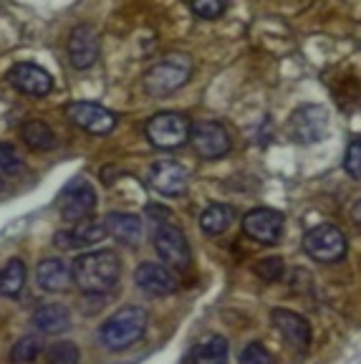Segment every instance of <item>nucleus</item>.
Returning a JSON list of instances; mask_svg holds the SVG:
<instances>
[{
	"label": "nucleus",
	"mask_w": 361,
	"mask_h": 364,
	"mask_svg": "<svg viewBox=\"0 0 361 364\" xmlns=\"http://www.w3.org/2000/svg\"><path fill=\"white\" fill-rule=\"evenodd\" d=\"M192 58L187 53H167L144 74V91L149 97H170L190 81Z\"/></svg>",
	"instance_id": "nucleus-3"
},
{
	"label": "nucleus",
	"mask_w": 361,
	"mask_h": 364,
	"mask_svg": "<svg viewBox=\"0 0 361 364\" xmlns=\"http://www.w3.org/2000/svg\"><path fill=\"white\" fill-rule=\"evenodd\" d=\"M26 261L21 258H11L6 266L0 268V294L8 296V299H16V296L23 294L26 289Z\"/></svg>",
	"instance_id": "nucleus-24"
},
{
	"label": "nucleus",
	"mask_w": 361,
	"mask_h": 364,
	"mask_svg": "<svg viewBox=\"0 0 361 364\" xmlns=\"http://www.w3.org/2000/svg\"><path fill=\"white\" fill-rule=\"evenodd\" d=\"M271 321L278 329V334L293 344L296 349H308L311 344V326L301 314L291 311V309H273L271 311Z\"/></svg>",
	"instance_id": "nucleus-17"
},
{
	"label": "nucleus",
	"mask_w": 361,
	"mask_h": 364,
	"mask_svg": "<svg viewBox=\"0 0 361 364\" xmlns=\"http://www.w3.org/2000/svg\"><path fill=\"white\" fill-rule=\"evenodd\" d=\"M303 250L318 263H339L349 253V240L336 225L321 223V225L306 230Z\"/></svg>",
	"instance_id": "nucleus-4"
},
{
	"label": "nucleus",
	"mask_w": 361,
	"mask_h": 364,
	"mask_svg": "<svg viewBox=\"0 0 361 364\" xmlns=\"http://www.w3.org/2000/svg\"><path fill=\"white\" fill-rule=\"evenodd\" d=\"M240 364H276V362H273V354L260 341H253V344H248L240 352Z\"/></svg>",
	"instance_id": "nucleus-29"
},
{
	"label": "nucleus",
	"mask_w": 361,
	"mask_h": 364,
	"mask_svg": "<svg viewBox=\"0 0 361 364\" xmlns=\"http://www.w3.org/2000/svg\"><path fill=\"white\" fill-rule=\"evenodd\" d=\"M344 170L349 172L351 180H359L361 177V142L359 136H354L346 149V157H344Z\"/></svg>",
	"instance_id": "nucleus-30"
},
{
	"label": "nucleus",
	"mask_w": 361,
	"mask_h": 364,
	"mask_svg": "<svg viewBox=\"0 0 361 364\" xmlns=\"http://www.w3.org/2000/svg\"><path fill=\"white\" fill-rule=\"evenodd\" d=\"M45 359L48 364H79L81 354L74 341H53L51 347L45 349Z\"/></svg>",
	"instance_id": "nucleus-26"
},
{
	"label": "nucleus",
	"mask_w": 361,
	"mask_h": 364,
	"mask_svg": "<svg viewBox=\"0 0 361 364\" xmlns=\"http://www.w3.org/2000/svg\"><path fill=\"white\" fill-rule=\"evenodd\" d=\"M66 117H68V122H74L79 129L89 132V134H99V136L114 132V127L119 124L117 114L96 102H71L66 107Z\"/></svg>",
	"instance_id": "nucleus-9"
},
{
	"label": "nucleus",
	"mask_w": 361,
	"mask_h": 364,
	"mask_svg": "<svg viewBox=\"0 0 361 364\" xmlns=\"http://www.w3.org/2000/svg\"><path fill=\"white\" fill-rule=\"evenodd\" d=\"M235 223V208L225 203H212L200 215V230L205 235H220Z\"/></svg>",
	"instance_id": "nucleus-22"
},
{
	"label": "nucleus",
	"mask_w": 361,
	"mask_h": 364,
	"mask_svg": "<svg viewBox=\"0 0 361 364\" xmlns=\"http://www.w3.org/2000/svg\"><path fill=\"white\" fill-rule=\"evenodd\" d=\"M31 324L43 334H61L71 329V311L63 304H43L33 311Z\"/></svg>",
	"instance_id": "nucleus-19"
},
{
	"label": "nucleus",
	"mask_w": 361,
	"mask_h": 364,
	"mask_svg": "<svg viewBox=\"0 0 361 364\" xmlns=\"http://www.w3.org/2000/svg\"><path fill=\"white\" fill-rule=\"evenodd\" d=\"M192 13L198 18H205V21H215V18H220L225 13V6H222L220 0H198V3H192Z\"/></svg>",
	"instance_id": "nucleus-31"
},
{
	"label": "nucleus",
	"mask_w": 361,
	"mask_h": 364,
	"mask_svg": "<svg viewBox=\"0 0 361 364\" xmlns=\"http://www.w3.org/2000/svg\"><path fill=\"white\" fill-rule=\"evenodd\" d=\"M354 223H356V225H359V200H356V203H354Z\"/></svg>",
	"instance_id": "nucleus-32"
},
{
	"label": "nucleus",
	"mask_w": 361,
	"mask_h": 364,
	"mask_svg": "<svg viewBox=\"0 0 361 364\" xmlns=\"http://www.w3.org/2000/svg\"><path fill=\"white\" fill-rule=\"evenodd\" d=\"M253 271H255V276H258L260 281H268V284H273V281H278L283 276L286 266H283V258L268 256V258H260V261H255Z\"/></svg>",
	"instance_id": "nucleus-27"
},
{
	"label": "nucleus",
	"mask_w": 361,
	"mask_h": 364,
	"mask_svg": "<svg viewBox=\"0 0 361 364\" xmlns=\"http://www.w3.org/2000/svg\"><path fill=\"white\" fill-rule=\"evenodd\" d=\"M21 139L26 142V147L36 149V152H48L56 147V134L43 119H31L23 124Z\"/></svg>",
	"instance_id": "nucleus-23"
},
{
	"label": "nucleus",
	"mask_w": 361,
	"mask_h": 364,
	"mask_svg": "<svg viewBox=\"0 0 361 364\" xmlns=\"http://www.w3.org/2000/svg\"><path fill=\"white\" fill-rule=\"evenodd\" d=\"M283 223H286L283 213L273 210V208H255V210L245 213L243 233L258 243L276 245L283 235Z\"/></svg>",
	"instance_id": "nucleus-13"
},
{
	"label": "nucleus",
	"mask_w": 361,
	"mask_h": 364,
	"mask_svg": "<svg viewBox=\"0 0 361 364\" xmlns=\"http://www.w3.org/2000/svg\"><path fill=\"white\" fill-rule=\"evenodd\" d=\"M192 149L203 159H220L230 152V132L217 122H198L190 127V139Z\"/></svg>",
	"instance_id": "nucleus-8"
},
{
	"label": "nucleus",
	"mask_w": 361,
	"mask_h": 364,
	"mask_svg": "<svg viewBox=\"0 0 361 364\" xmlns=\"http://www.w3.org/2000/svg\"><path fill=\"white\" fill-rule=\"evenodd\" d=\"M102 56V38H99V31L94 26H76L68 36V61L71 66L79 68V71H86L91 68Z\"/></svg>",
	"instance_id": "nucleus-11"
},
{
	"label": "nucleus",
	"mask_w": 361,
	"mask_h": 364,
	"mask_svg": "<svg viewBox=\"0 0 361 364\" xmlns=\"http://www.w3.org/2000/svg\"><path fill=\"white\" fill-rule=\"evenodd\" d=\"M149 324V314L144 306H122L112 314L109 318H104V324L96 329V341L102 344L107 352H124L131 344L144 336Z\"/></svg>",
	"instance_id": "nucleus-2"
},
{
	"label": "nucleus",
	"mask_w": 361,
	"mask_h": 364,
	"mask_svg": "<svg viewBox=\"0 0 361 364\" xmlns=\"http://www.w3.org/2000/svg\"><path fill=\"white\" fill-rule=\"evenodd\" d=\"M71 271H74V284L86 296H102L117 286L122 276V261L109 248L89 250L71 263Z\"/></svg>",
	"instance_id": "nucleus-1"
},
{
	"label": "nucleus",
	"mask_w": 361,
	"mask_h": 364,
	"mask_svg": "<svg viewBox=\"0 0 361 364\" xmlns=\"http://www.w3.org/2000/svg\"><path fill=\"white\" fill-rule=\"evenodd\" d=\"M328 129V112L321 104H308V107H301L291 114L288 119V132L296 142L301 144H313L318 142Z\"/></svg>",
	"instance_id": "nucleus-10"
},
{
	"label": "nucleus",
	"mask_w": 361,
	"mask_h": 364,
	"mask_svg": "<svg viewBox=\"0 0 361 364\" xmlns=\"http://www.w3.org/2000/svg\"><path fill=\"white\" fill-rule=\"evenodd\" d=\"M134 284L141 294L154 296V299H162V296H172L177 289H180V281L177 276L162 263H152L144 261L136 266L134 271Z\"/></svg>",
	"instance_id": "nucleus-12"
},
{
	"label": "nucleus",
	"mask_w": 361,
	"mask_h": 364,
	"mask_svg": "<svg viewBox=\"0 0 361 364\" xmlns=\"http://www.w3.org/2000/svg\"><path fill=\"white\" fill-rule=\"evenodd\" d=\"M190 119L180 112H159L147 122L144 132L157 149H177L190 139Z\"/></svg>",
	"instance_id": "nucleus-6"
},
{
	"label": "nucleus",
	"mask_w": 361,
	"mask_h": 364,
	"mask_svg": "<svg viewBox=\"0 0 361 364\" xmlns=\"http://www.w3.org/2000/svg\"><path fill=\"white\" fill-rule=\"evenodd\" d=\"M58 205H61V215L66 223H84L91 220L96 210V193L91 188V182L86 177H76L63 188L61 198H58Z\"/></svg>",
	"instance_id": "nucleus-7"
},
{
	"label": "nucleus",
	"mask_w": 361,
	"mask_h": 364,
	"mask_svg": "<svg viewBox=\"0 0 361 364\" xmlns=\"http://www.w3.org/2000/svg\"><path fill=\"white\" fill-rule=\"evenodd\" d=\"M149 182L164 198H180V195L187 193L190 172L175 159H162V162H154L152 170H149Z\"/></svg>",
	"instance_id": "nucleus-14"
},
{
	"label": "nucleus",
	"mask_w": 361,
	"mask_h": 364,
	"mask_svg": "<svg viewBox=\"0 0 361 364\" xmlns=\"http://www.w3.org/2000/svg\"><path fill=\"white\" fill-rule=\"evenodd\" d=\"M107 233L114 235L117 240L126 245H136L144 235V225H141V218L139 215H131V213H109L107 220Z\"/></svg>",
	"instance_id": "nucleus-20"
},
{
	"label": "nucleus",
	"mask_w": 361,
	"mask_h": 364,
	"mask_svg": "<svg viewBox=\"0 0 361 364\" xmlns=\"http://www.w3.org/2000/svg\"><path fill=\"white\" fill-rule=\"evenodd\" d=\"M36 284L41 291H48V294H61L68 286L74 284V271H71V263L63 261V258H43L36 268Z\"/></svg>",
	"instance_id": "nucleus-18"
},
{
	"label": "nucleus",
	"mask_w": 361,
	"mask_h": 364,
	"mask_svg": "<svg viewBox=\"0 0 361 364\" xmlns=\"http://www.w3.org/2000/svg\"><path fill=\"white\" fill-rule=\"evenodd\" d=\"M107 225L99 220H84L76 223V225L66 228V230H58L53 233V245L61 250H71V248H91V245L102 243L107 238Z\"/></svg>",
	"instance_id": "nucleus-16"
},
{
	"label": "nucleus",
	"mask_w": 361,
	"mask_h": 364,
	"mask_svg": "<svg viewBox=\"0 0 361 364\" xmlns=\"http://www.w3.org/2000/svg\"><path fill=\"white\" fill-rule=\"evenodd\" d=\"M8 81L13 89L26 94V97H48L53 89L51 74L36 63H16L8 71Z\"/></svg>",
	"instance_id": "nucleus-15"
},
{
	"label": "nucleus",
	"mask_w": 361,
	"mask_h": 364,
	"mask_svg": "<svg viewBox=\"0 0 361 364\" xmlns=\"http://www.w3.org/2000/svg\"><path fill=\"white\" fill-rule=\"evenodd\" d=\"M152 243L157 256L162 258V266H167L172 273L175 271H187L192 263L190 243H187V235L182 233L180 228L172 225V223H159L154 228Z\"/></svg>",
	"instance_id": "nucleus-5"
},
{
	"label": "nucleus",
	"mask_w": 361,
	"mask_h": 364,
	"mask_svg": "<svg viewBox=\"0 0 361 364\" xmlns=\"http://www.w3.org/2000/svg\"><path fill=\"white\" fill-rule=\"evenodd\" d=\"M227 354H230V344L225 336L210 334L200 344H195L190 359L192 364H227Z\"/></svg>",
	"instance_id": "nucleus-21"
},
{
	"label": "nucleus",
	"mask_w": 361,
	"mask_h": 364,
	"mask_svg": "<svg viewBox=\"0 0 361 364\" xmlns=\"http://www.w3.org/2000/svg\"><path fill=\"white\" fill-rule=\"evenodd\" d=\"M41 352H43V344H41L38 336H33V334L23 336V339H18L16 344H13L11 362L13 364H31L41 357Z\"/></svg>",
	"instance_id": "nucleus-25"
},
{
	"label": "nucleus",
	"mask_w": 361,
	"mask_h": 364,
	"mask_svg": "<svg viewBox=\"0 0 361 364\" xmlns=\"http://www.w3.org/2000/svg\"><path fill=\"white\" fill-rule=\"evenodd\" d=\"M3 190H6V177L0 175V193H3Z\"/></svg>",
	"instance_id": "nucleus-33"
},
{
	"label": "nucleus",
	"mask_w": 361,
	"mask_h": 364,
	"mask_svg": "<svg viewBox=\"0 0 361 364\" xmlns=\"http://www.w3.org/2000/svg\"><path fill=\"white\" fill-rule=\"evenodd\" d=\"M23 157L11 147V144H3L0 142V175L8 177V175H21L23 172Z\"/></svg>",
	"instance_id": "nucleus-28"
}]
</instances>
